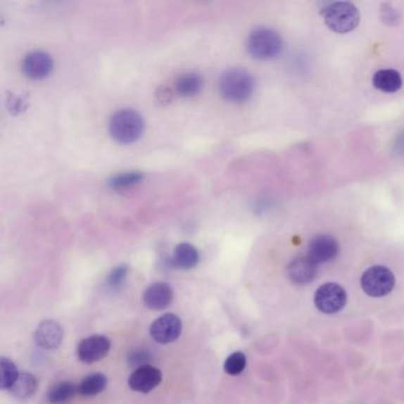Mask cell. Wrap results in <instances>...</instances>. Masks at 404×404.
<instances>
[{
    "mask_svg": "<svg viewBox=\"0 0 404 404\" xmlns=\"http://www.w3.org/2000/svg\"><path fill=\"white\" fill-rule=\"evenodd\" d=\"M218 88L227 101L242 103L248 101L254 93L255 80L247 70L232 68L222 74Z\"/></svg>",
    "mask_w": 404,
    "mask_h": 404,
    "instance_id": "cell-1",
    "label": "cell"
},
{
    "mask_svg": "<svg viewBox=\"0 0 404 404\" xmlns=\"http://www.w3.org/2000/svg\"><path fill=\"white\" fill-rule=\"evenodd\" d=\"M145 131V120L140 113L133 109H121L109 120V133L119 144L128 145L141 138Z\"/></svg>",
    "mask_w": 404,
    "mask_h": 404,
    "instance_id": "cell-2",
    "label": "cell"
},
{
    "mask_svg": "<svg viewBox=\"0 0 404 404\" xmlns=\"http://www.w3.org/2000/svg\"><path fill=\"white\" fill-rule=\"evenodd\" d=\"M322 15L327 27L338 34L355 30L360 20L358 8L350 1L331 3L322 10Z\"/></svg>",
    "mask_w": 404,
    "mask_h": 404,
    "instance_id": "cell-3",
    "label": "cell"
},
{
    "mask_svg": "<svg viewBox=\"0 0 404 404\" xmlns=\"http://www.w3.org/2000/svg\"><path fill=\"white\" fill-rule=\"evenodd\" d=\"M284 46L282 38L270 27H258L248 36L247 50L256 60H272L279 56Z\"/></svg>",
    "mask_w": 404,
    "mask_h": 404,
    "instance_id": "cell-4",
    "label": "cell"
},
{
    "mask_svg": "<svg viewBox=\"0 0 404 404\" xmlns=\"http://www.w3.org/2000/svg\"><path fill=\"white\" fill-rule=\"evenodd\" d=\"M360 284H362V289L367 296L381 298L391 293L396 280H395V275L389 268L384 266H374L365 270Z\"/></svg>",
    "mask_w": 404,
    "mask_h": 404,
    "instance_id": "cell-5",
    "label": "cell"
},
{
    "mask_svg": "<svg viewBox=\"0 0 404 404\" xmlns=\"http://www.w3.org/2000/svg\"><path fill=\"white\" fill-rule=\"evenodd\" d=\"M348 303V294L341 284L327 282L315 292V303L319 311L325 315H334L341 311Z\"/></svg>",
    "mask_w": 404,
    "mask_h": 404,
    "instance_id": "cell-6",
    "label": "cell"
},
{
    "mask_svg": "<svg viewBox=\"0 0 404 404\" xmlns=\"http://www.w3.org/2000/svg\"><path fill=\"white\" fill-rule=\"evenodd\" d=\"M183 324L179 317L172 313L161 315L151 325L150 334L159 344H170L180 337Z\"/></svg>",
    "mask_w": 404,
    "mask_h": 404,
    "instance_id": "cell-7",
    "label": "cell"
},
{
    "mask_svg": "<svg viewBox=\"0 0 404 404\" xmlns=\"http://www.w3.org/2000/svg\"><path fill=\"white\" fill-rule=\"evenodd\" d=\"M111 350V341L105 336H91L83 339L77 348V357L82 363L90 364L103 360Z\"/></svg>",
    "mask_w": 404,
    "mask_h": 404,
    "instance_id": "cell-8",
    "label": "cell"
},
{
    "mask_svg": "<svg viewBox=\"0 0 404 404\" xmlns=\"http://www.w3.org/2000/svg\"><path fill=\"white\" fill-rule=\"evenodd\" d=\"M24 75L31 80L45 79L53 69V57L44 51L27 53L22 63Z\"/></svg>",
    "mask_w": 404,
    "mask_h": 404,
    "instance_id": "cell-9",
    "label": "cell"
},
{
    "mask_svg": "<svg viewBox=\"0 0 404 404\" xmlns=\"http://www.w3.org/2000/svg\"><path fill=\"white\" fill-rule=\"evenodd\" d=\"M339 253L338 241L329 235H317L308 244V256L318 263H326L337 258Z\"/></svg>",
    "mask_w": 404,
    "mask_h": 404,
    "instance_id": "cell-10",
    "label": "cell"
},
{
    "mask_svg": "<svg viewBox=\"0 0 404 404\" xmlns=\"http://www.w3.org/2000/svg\"><path fill=\"white\" fill-rule=\"evenodd\" d=\"M163 381V374L152 365L140 367L132 372L128 379L130 388L138 393H147L156 389Z\"/></svg>",
    "mask_w": 404,
    "mask_h": 404,
    "instance_id": "cell-11",
    "label": "cell"
},
{
    "mask_svg": "<svg viewBox=\"0 0 404 404\" xmlns=\"http://www.w3.org/2000/svg\"><path fill=\"white\" fill-rule=\"evenodd\" d=\"M34 343L44 350L60 348L63 341V329L55 320H44L38 325L34 334Z\"/></svg>",
    "mask_w": 404,
    "mask_h": 404,
    "instance_id": "cell-12",
    "label": "cell"
},
{
    "mask_svg": "<svg viewBox=\"0 0 404 404\" xmlns=\"http://www.w3.org/2000/svg\"><path fill=\"white\" fill-rule=\"evenodd\" d=\"M318 266L308 255L298 256L287 267L289 280L296 284H310L318 275Z\"/></svg>",
    "mask_w": 404,
    "mask_h": 404,
    "instance_id": "cell-13",
    "label": "cell"
},
{
    "mask_svg": "<svg viewBox=\"0 0 404 404\" xmlns=\"http://www.w3.org/2000/svg\"><path fill=\"white\" fill-rule=\"evenodd\" d=\"M142 301L153 311L165 310L172 303V287L166 282H156V284H151L144 293Z\"/></svg>",
    "mask_w": 404,
    "mask_h": 404,
    "instance_id": "cell-14",
    "label": "cell"
},
{
    "mask_svg": "<svg viewBox=\"0 0 404 404\" xmlns=\"http://www.w3.org/2000/svg\"><path fill=\"white\" fill-rule=\"evenodd\" d=\"M372 83L376 89L384 93H396L402 88L403 80L398 71L395 69H382L374 75Z\"/></svg>",
    "mask_w": 404,
    "mask_h": 404,
    "instance_id": "cell-15",
    "label": "cell"
},
{
    "mask_svg": "<svg viewBox=\"0 0 404 404\" xmlns=\"http://www.w3.org/2000/svg\"><path fill=\"white\" fill-rule=\"evenodd\" d=\"M173 265L179 270H192L199 263V253L190 244H180L173 253Z\"/></svg>",
    "mask_w": 404,
    "mask_h": 404,
    "instance_id": "cell-16",
    "label": "cell"
},
{
    "mask_svg": "<svg viewBox=\"0 0 404 404\" xmlns=\"http://www.w3.org/2000/svg\"><path fill=\"white\" fill-rule=\"evenodd\" d=\"M203 77L197 72H187L179 76L176 81L177 93L182 96H195L202 90Z\"/></svg>",
    "mask_w": 404,
    "mask_h": 404,
    "instance_id": "cell-17",
    "label": "cell"
},
{
    "mask_svg": "<svg viewBox=\"0 0 404 404\" xmlns=\"http://www.w3.org/2000/svg\"><path fill=\"white\" fill-rule=\"evenodd\" d=\"M37 379L34 374L22 372V374H19L18 378L13 383V386L8 390L13 396L24 400V398H27V397L34 395V391L37 390Z\"/></svg>",
    "mask_w": 404,
    "mask_h": 404,
    "instance_id": "cell-18",
    "label": "cell"
},
{
    "mask_svg": "<svg viewBox=\"0 0 404 404\" xmlns=\"http://www.w3.org/2000/svg\"><path fill=\"white\" fill-rule=\"evenodd\" d=\"M106 386H107V377L103 374L96 372L83 378L77 389L82 396L93 397L102 393Z\"/></svg>",
    "mask_w": 404,
    "mask_h": 404,
    "instance_id": "cell-19",
    "label": "cell"
},
{
    "mask_svg": "<svg viewBox=\"0 0 404 404\" xmlns=\"http://www.w3.org/2000/svg\"><path fill=\"white\" fill-rule=\"evenodd\" d=\"M76 393H79V389L72 383H58L48 391V400L51 404H65L75 396Z\"/></svg>",
    "mask_w": 404,
    "mask_h": 404,
    "instance_id": "cell-20",
    "label": "cell"
},
{
    "mask_svg": "<svg viewBox=\"0 0 404 404\" xmlns=\"http://www.w3.org/2000/svg\"><path fill=\"white\" fill-rule=\"evenodd\" d=\"M18 376V370H17L15 363L3 357L0 360V388L1 389H10Z\"/></svg>",
    "mask_w": 404,
    "mask_h": 404,
    "instance_id": "cell-21",
    "label": "cell"
},
{
    "mask_svg": "<svg viewBox=\"0 0 404 404\" xmlns=\"http://www.w3.org/2000/svg\"><path fill=\"white\" fill-rule=\"evenodd\" d=\"M142 179H144V175L140 172L121 173V175L113 177L112 179L109 180L108 185L114 190H122V189H127L135 184L140 183Z\"/></svg>",
    "mask_w": 404,
    "mask_h": 404,
    "instance_id": "cell-22",
    "label": "cell"
},
{
    "mask_svg": "<svg viewBox=\"0 0 404 404\" xmlns=\"http://www.w3.org/2000/svg\"><path fill=\"white\" fill-rule=\"evenodd\" d=\"M247 358L244 352H234L229 355L225 363V370L230 376H237L246 369Z\"/></svg>",
    "mask_w": 404,
    "mask_h": 404,
    "instance_id": "cell-23",
    "label": "cell"
},
{
    "mask_svg": "<svg viewBox=\"0 0 404 404\" xmlns=\"http://www.w3.org/2000/svg\"><path fill=\"white\" fill-rule=\"evenodd\" d=\"M127 274V265H120V266L115 267V268L109 273L108 277H107L106 286H107L109 289H113V291L120 289L121 286L125 284V281H126Z\"/></svg>",
    "mask_w": 404,
    "mask_h": 404,
    "instance_id": "cell-24",
    "label": "cell"
},
{
    "mask_svg": "<svg viewBox=\"0 0 404 404\" xmlns=\"http://www.w3.org/2000/svg\"><path fill=\"white\" fill-rule=\"evenodd\" d=\"M151 360V355L146 350H137L128 355V364L131 367H145Z\"/></svg>",
    "mask_w": 404,
    "mask_h": 404,
    "instance_id": "cell-25",
    "label": "cell"
},
{
    "mask_svg": "<svg viewBox=\"0 0 404 404\" xmlns=\"http://www.w3.org/2000/svg\"><path fill=\"white\" fill-rule=\"evenodd\" d=\"M382 18L386 24L389 25H396L398 20H400V15L398 12L395 10L393 5L383 4L382 5Z\"/></svg>",
    "mask_w": 404,
    "mask_h": 404,
    "instance_id": "cell-26",
    "label": "cell"
},
{
    "mask_svg": "<svg viewBox=\"0 0 404 404\" xmlns=\"http://www.w3.org/2000/svg\"><path fill=\"white\" fill-rule=\"evenodd\" d=\"M397 150L400 151V153L404 151V133L400 135V138L397 139L396 144H395Z\"/></svg>",
    "mask_w": 404,
    "mask_h": 404,
    "instance_id": "cell-27",
    "label": "cell"
}]
</instances>
